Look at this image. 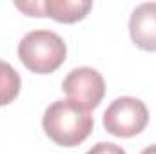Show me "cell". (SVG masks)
<instances>
[{
	"mask_svg": "<svg viewBox=\"0 0 156 154\" xmlns=\"http://www.w3.org/2000/svg\"><path fill=\"white\" fill-rule=\"evenodd\" d=\"M42 127L56 145L76 147L91 134L93 116L85 107L69 98L56 100L45 109Z\"/></svg>",
	"mask_w": 156,
	"mask_h": 154,
	"instance_id": "cell-1",
	"label": "cell"
},
{
	"mask_svg": "<svg viewBox=\"0 0 156 154\" xmlns=\"http://www.w3.org/2000/svg\"><path fill=\"white\" fill-rule=\"evenodd\" d=\"M66 54V42L60 35L49 29L29 31L18 44V58L29 71L37 75H49L56 71L64 64Z\"/></svg>",
	"mask_w": 156,
	"mask_h": 154,
	"instance_id": "cell-2",
	"label": "cell"
},
{
	"mask_svg": "<svg viewBox=\"0 0 156 154\" xmlns=\"http://www.w3.org/2000/svg\"><path fill=\"white\" fill-rule=\"evenodd\" d=\"M149 121L145 103L133 96L116 98L104 113V127L109 134L118 138H133L140 134Z\"/></svg>",
	"mask_w": 156,
	"mask_h": 154,
	"instance_id": "cell-3",
	"label": "cell"
},
{
	"mask_svg": "<svg viewBox=\"0 0 156 154\" xmlns=\"http://www.w3.org/2000/svg\"><path fill=\"white\" fill-rule=\"evenodd\" d=\"M62 89L69 100L76 102L78 105L89 111L98 107L104 100L105 82L104 76L93 67H76L64 78Z\"/></svg>",
	"mask_w": 156,
	"mask_h": 154,
	"instance_id": "cell-4",
	"label": "cell"
},
{
	"mask_svg": "<svg viewBox=\"0 0 156 154\" xmlns=\"http://www.w3.org/2000/svg\"><path fill=\"white\" fill-rule=\"evenodd\" d=\"M129 35L136 47L144 51H156V2H144L133 11Z\"/></svg>",
	"mask_w": 156,
	"mask_h": 154,
	"instance_id": "cell-5",
	"label": "cell"
},
{
	"mask_svg": "<svg viewBox=\"0 0 156 154\" xmlns=\"http://www.w3.org/2000/svg\"><path fill=\"white\" fill-rule=\"evenodd\" d=\"M91 0H44V16L62 24H75L91 11Z\"/></svg>",
	"mask_w": 156,
	"mask_h": 154,
	"instance_id": "cell-6",
	"label": "cell"
},
{
	"mask_svg": "<svg viewBox=\"0 0 156 154\" xmlns=\"http://www.w3.org/2000/svg\"><path fill=\"white\" fill-rule=\"evenodd\" d=\"M20 87H22L20 75L15 71L11 64L0 60V105L11 103L18 96Z\"/></svg>",
	"mask_w": 156,
	"mask_h": 154,
	"instance_id": "cell-7",
	"label": "cell"
},
{
	"mask_svg": "<svg viewBox=\"0 0 156 154\" xmlns=\"http://www.w3.org/2000/svg\"><path fill=\"white\" fill-rule=\"evenodd\" d=\"M15 5L24 11L27 16H44V2L31 0V2H15Z\"/></svg>",
	"mask_w": 156,
	"mask_h": 154,
	"instance_id": "cell-8",
	"label": "cell"
},
{
	"mask_svg": "<svg viewBox=\"0 0 156 154\" xmlns=\"http://www.w3.org/2000/svg\"><path fill=\"white\" fill-rule=\"evenodd\" d=\"M87 154H125V151L116 145V143H111V142H98L96 145H93Z\"/></svg>",
	"mask_w": 156,
	"mask_h": 154,
	"instance_id": "cell-9",
	"label": "cell"
},
{
	"mask_svg": "<svg viewBox=\"0 0 156 154\" xmlns=\"http://www.w3.org/2000/svg\"><path fill=\"white\" fill-rule=\"evenodd\" d=\"M140 154H156V143H154V145H149V147H145V149H144Z\"/></svg>",
	"mask_w": 156,
	"mask_h": 154,
	"instance_id": "cell-10",
	"label": "cell"
}]
</instances>
